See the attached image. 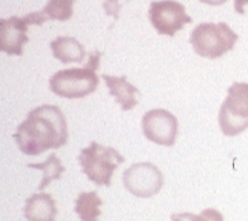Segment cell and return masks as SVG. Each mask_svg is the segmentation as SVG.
Listing matches in <instances>:
<instances>
[{"mask_svg":"<svg viewBox=\"0 0 248 221\" xmlns=\"http://www.w3.org/2000/svg\"><path fill=\"white\" fill-rule=\"evenodd\" d=\"M23 211L28 221H55L58 214L57 204L52 195L44 192L28 197Z\"/></svg>","mask_w":248,"mask_h":221,"instance_id":"10","label":"cell"},{"mask_svg":"<svg viewBox=\"0 0 248 221\" xmlns=\"http://www.w3.org/2000/svg\"><path fill=\"white\" fill-rule=\"evenodd\" d=\"M76 0H49L43 8V14L48 20L65 21L73 17V5Z\"/></svg>","mask_w":248,"mask_h":221,"instance_id":"15","label":"cell"},{"mask_svg":"<svg viewBox=\"0 0 248 221\" xmlns=\"http://www.w3.org/2000/svg\"><path fill=\"white\" fill-rule=\"evenodd\" d=\"M99 51H92L88 63L83 68L58 70L49 79L50 91L59 97L68 100L84 98L95 92L99 85V78L95 73L99 66Z\"/></svg>","mask_w":248,"mask_h":221,"instance_id":"2","label":"cell"},{"mask_svg":"<svg viewBox=\"0 0 248 221\" xmlns=\"http://www.w3.org/2000/svg\"><path fill=\"white\" fill-rule=\"evenodd\" d=\"M103 205V200L100 199L97 191L80 192L76 200V212L82 221H98Z\"/></svg>","mask_w":248,"mask_h":221,"instance_id":"13","label":"cell"},{"mask_svg":"<svg viewBox=\"0 0 248 221\" xmlns=\"http://www.w3.org/2000/svg\"><path fill=\"white\" fill-rule=\"evenodd\" d=\"M170 219L172 221H224L223 215L216 209H204L198 215L192 212L172 214Z\"/></svg>","mask_w":248,"mask_h":221,"instance_id":"16","label":"cell"},{"mask_svg":"<svg viewBox=\"0 0 248 221\" xmlns=\"http://www.w3.org/2000/svg\"><path fill=\"white\" fill-rule=\"evenodd\" d=\"M238 40V35L228 24L201 23L193 29L189 38L194 51L201 57L216 59L232 51Z\"/></svg>","mask_w":248,"mask_h":221,"instance_id":"3","label":"cell"},{"mask_svg":"<svg viewBox=\"0 0 248 221\" xmlns=\"http://www.w3.org/2000/svg\"><path fill=\"white\" fill-rule=\"evenodd\" d=\"M218 122L223 135L237 136L248 128V83L236 82L228 88L222 103Z\"/></svg>","mask_w":248,"mask_h":221,"instance_id":"5","label":"cell"},{"mask_svg":"<svg viewBox=\"0 0 248 221\" xmlns=\"http://www.w3.org/2000/svg\"><path fill=\"white\" fill-rule=\"evenodd\" d=\"M149 20L155 31L163 35L174 36L186 24L192 23L183 4L176 0H158L149 6Z\"/></svg>","mask_w":248,"mask_h":221,"instance_id":"7","label":"cell"},{"mask_svg":"<svg viewBox=\"0 0 248 221\" xmlns=\"http://www.w3.org/2000/svg\"><path fill=\"white\" fill-rule=\"evenodd\" d=\"M102 78L104 79L110 96H113L115 101L121 104L123 111H130L138 104L136 94L140 93V91H138V88L128 82L127 77H115L103 74Z\"/></svg>","mask_w":248,"mask_h":221,"instance_id":"11","label":"cell"},{"mask_svg":"<svg viewBox=\"0 0 248 221\" xmlns=\"http://www.w3.org/2000/svg\"><path fill=\"white\" fill-rule=\"evenodd\" d=\"M248 4V0H234V10L238 14H245V6Z\"/></svg>","mask_w":248,"mask_h":221,"instance_id":"18","label":"cell"},{"mask_svg":"<svg viewBox=\"0 0 248 221\" xmlns=\"http://www.w3.org/2000/svg\"><path fill=\"white\" fill-rule=\"evenodd\" d=\"M142 128L145 138L151 142L167 147L176 143L178 121L167 109L155 108L145 112L142 117Z\"/></svg>","mask_w":248,"mask_h":221,"instance_id":"8","label":"cell"},{"mask_svg":"<svg viewBox=\"0 0 248 221\" xmlns=\"http://www.w3.org/2000/svg\"><path fill=\"white\" fill-rule=\"evenodd\" d=\"M55 59L62 63H82L85 58L84 47L72 36H58L50 43Z\"/></svg>","mask_w":248,"mask_h":221,"instance_id":"12","label":"cell"},{"mask_svg":"<svg viewBox=\"0 0 248 221\" xmlns=\"http://www.w3.org/2000/svg\"><path fill=\"white\" fill-rule=\"evenodd\" d=\"M103 5L107 16H113L118 18V10L121 9V4L118 3V0H106Z\"/></svg>","mask_w":248,"mask_h":221,"instance_id":"17","label":"cell"},{"mask_svg":"<svg viewBox=\"0 0 248 221\" xmlns=\"http://www.w3.org/2000/svg\"><path fill=\"white\" fill-rule=\"evenodd\" d=\"M23 153L36 156L48 150L67 145L68 124L62 109L54 104H43L31 109L13 135Z\"/></svg>","mask_w":248,"mask_h":221,"instance_id":"1","label":"cell"},{"mask_svg":"<svg viewBox=\"0 0 248 221\" xmlns=\"http://www.w3.org/2000/svg\"><path fill=\"white\" fill-rule=\"evenodd\" d=\"M201 3H204V4H208V5H222L224 4L227 0H200Z\"/></svg>","mask_w":248,"mask_h":221,"instance_id":"19","label":"cell"},{"mask_svg":"<svg viewBox=\"0 0 248 221\" xmlns=\"http://www.w3.org/2000/svg\"><path fill=\"white\" fill-rule=\"evenodd\" d=\"M78 161L83 172L92 182L98 186H110L113 173L125 160L113 147L102 146L93 141L89 147L80 151Z\"/></svg>","mask_w":248,"mask_h":221,"instance_id":"4","label":"cell"},{"mask_svg":"<svg viewBox=\"0 0 248 221\" xmlns=\"http://www.w3.org/2000/svg\"><path fill=\"white\" fill-rule=\"evenodd\" d=\"M31 25L29 16L19 18L10 17L0 20V51L9 55H23L28 42V27Z\"/></svg>","mask_w":248,"mask_h":221,"instance_id":"9","label":"cell"},{"mask_svg":"<svg viewBox=\"0 0 248 221\" xmlns=\"http://www.w3.org/2000/svg\"><path fill=\"white\" fill-rule=\"evenodd\" d=\"M163 173L152 162H137L123 172V185L137 197H152L163 187Z\"/></svg>","mask_w":248,"mask_h":221,"instance_id":"6","label":"cell"},{"mask_svg":"<svg viewBox=\"0 0 248 221\" xmlns=\"http://www.w3.org/2000/svg\"><path fill=\"white\" fill-rule=\"evenodd\" d=\"M28 167L40 170L43 172V179L40 181L39 187H38L40 191L44 190L54 180L61 179L63 172L65 171V167L63 166L62 161L59 160V157L55 153L49 154V157L42 164H29Z\"/></svg>","mask_w":248,"mask_h":221,"instance_id":"14","label":"cell"}]
</instances>
